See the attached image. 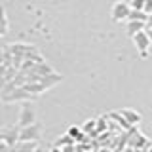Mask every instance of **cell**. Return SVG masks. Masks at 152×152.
Masks as SVG:
<instances>
[{
    "label": "cell",
    "instance_id": "obj_1",
    "mask_svg": "<svg viewBox=\"0 0 152 152\" xmlns=\"http://www.w3.org/2000/svg\"><path fill=\"white\" fill-rule=\"evenodd\" d=\"M32 97L34 95L27 91L23 86H15L8 93H0V101L2 103H23V101H32Z\"/></svg>",
    "mask_w": 152,
    "mask_h": 152
},
{
    "label": "cell",
    "instance_id": "obj_2",
    "mask_svg": "<svg viewBox=\"0 0 152 152\" xmlns=\"http://www.w3.org/2000/svg\"><path fill=\"white\" fill-rule=\"evenodd\" d=\"M42 137V126L38 124L36 120L28 126H21L17 129V139H38L40 141Z\"/></svg>",
    "mask_w": 152,
    "mask_h": 152
},
{
    "label": "cell",
    "instance_id": "obj_3",
    "mask_svg": "<svg viewBox=\"0 0 152 152\" xmlns=\"http://www.w3.org/2000/svg\"><path fill=\"white\" fill-rule=\"evenodd\" d=\"M17 141V129L15 127H0V150L13 148Z\"/></svg>",
    "mask_w": 152,
    "mask_h": 152
},
{
    "label": "cell",
    "instance_id": "obj_4",
    "mask_svg": "<svg viewBox=\"0 0 152 152\" xmlns=\"http://www.w3.org/2000/svg\"><path fill=\"white\" fill-rule=\"evenodd\" d=\"M131 38H133V44H135L139 55L141 57H146V55H148V51H150V40H148V34H146V28L135 32Z\"/></svg>",
    "mask_w": 152,
    "mask_h": 152
},
{
    "label": "cell",
    "instance_id": "obj_5",
    "mask_svg": "<svg viewBox=\"0 0 152 152\" xmlns=\"http://www.w3.org/2000/svg\"><path fill=\"white\" fill-rule=\"evenodd\" d=\"M146 145H148V139H146L139 129H135V126H133V129L129 131V137H127L126 148L127 150H137V148H146Z\"/></svg>",
    "mask_w": 152,
    "mask_h": 152
},
{
    "label": "cell",
    "instance_id": "obj_6",
    "mask_svg": "<svg viewBox=\"0 0 152 152\" xmlns=\"http://www.w3.org/2000/svg\"><path fill=\"white\" fill-rule=\"evenodd\" d=\"M17 122H19V127H21V126H28V124L34 122V108H32L31 101H23V107H21V110H19Z\"/></svg>",
    "mask_w": 152,
    "mask_h": 152
},
{
    "label": "cell",
    "instance_id": "obj_7",
    "mask_svg": "<svg viewBox=\"0 0 152 152\" xmlns=\"http://www.w3.org/2000/svg\"><path fill=\"white\" fill-rule=\"evenodd\" d=\"M129 4L127 2H114L112 8H110V15L114 21H126L127 13H129Z\"/></svg>",
    "mask_w": 152,
    "mask_h": 152
},
{
    "label": "cell",
    "instance_id": "obj_8",
    "mask_svg": "<svg viewBox=\"0 0 152 152\" xmlns=\"http://www.w3.org/2000/svg\"><path fill=\"white\" fill-rule=\"evenodd\" d=\"M61 80H63V78H61V76L57 74V72H53V70H51V72L42 74V76H38V82L42 84V88H44L46 91H48V89H51L53 86H57V84L61 82Z\"/></svg>",
    "mask_w": 152,
    "mask_h": 152
},
{
    "label": "cell",
    "instance_id": "obj_9",
    "mask_svg": "<svg viewBox=\"0 0 152 152\" xmlns=\"http://www.w3.org/2000/svg\"><path fill=\"white\" fill-rule=\"evenodd\" d=\"M118 114H120L124 120L127 122V126H129V127H133V126H139V122H141V118H142V116H141V114L137 112V110H131V108H122V110L118 112Z\"/></svg>",
    "mask_w": 152,
    "mask_h": 152
},
{
    "label": "cell",
    "instance_id": "obj_10",
    "mask_svg": "<svg viewBox=\"0 0 152 152\" xmlns=\"http://www.w3.org/2000/svg\"><path fill=\"white\" fill-rule=\"evenodd\" d=\"M13 148L15 150H38V139H17Z\"/></svg>",
    "mask_w": 152,
    "mask_h": 152
},
{
    "label": "cell",
    "instance_id": "obj_11",
    "mask_svg": "<svg viewBox=\"0 0 152 152\" xmlns=\"http://www.w3.org/2000/svg\"><path fill=\"white\" fill-rule=\"evenodd\" d=\"M126 21H127L126 31H127L129 36H133L135 32H139V31H142V28L146 27V21H141V19H126Z\"/></svg>",
    "mask_w": 152,
    "mask_h": 152
},
{
    "label": "cell",
    "instance_id": "obj_12",
    "mask_svg": "<svg viewBox=\"0 0 152 152\" xmlns=\"http://www.w3.org/2000/svg\"><path fill=\"white\" fill-rule=\"evenodd\" d=\"M6 32H8V17L4 6H0V36H4Z\"/></svg>",
    "mask_w": 152,
    "mask_h": 152
},
{
    "label": "cell",
    "instance_id": "obj_13",
    "mask_svg": "<svg viewBox=\"0 0 152 152\" xmlns=\"http://www.w3.org/2000/svg\"><path fill=\"white\" fill-rule=\"evenodd\" d=\"M126 19H141V21H146V19H148V15H146L142 10H133V8H131Z\"/></svg>",
    "mask_w": 152,
    "mask_h": 152
},
{
    "label": "cell",
    "instance_id": "obj_14",
    "mask_svg": "<svg viewBox=\"0 0 152 152\" xmlns=\"http://www.w3.org/2000/svg\"><path fill=\"white\" fill-rule=\"evenodd\" d=\"M66 133H69V135L72 137L74 141H84V137H86V133H84L82 129H80V127H76V126L69 127V131H66Z\"/></svg>",
    "mask_w": 152,
    "mask_h": 152
},
{
    "label": "cell",
    "instance_id": "obj_15",
    "mask_svg": "<svg viewBox=\"0 0 152 152\" xmlns=\"http://www.w3.org/2000/svg\"><path fill=\"white\" fill-rule=\"evenodd\" d=\"M95 122H97V120H88V122L84 124L82 131L84 133H95Z\"/></svg>",
    "mask_w": 152,
    "mask_h": 152
},
{
    "label": "cell",
    "instance_id": "obj_16",
    "mask_svg": "<svg viewBox=\"0 0 152 152\" xmlns=\"http://www.w3.org/2000/svg\"><path fill=\"white\" fill-rule=\"evenodd\" d=\"M129 8H133V10H142V4H145V0H129Z\"/></svg>",
    "mask_w": 152,
    "mask_h": 152
},
{
    "label": "cell",
    "instance_id": "obj_17",
    "mask_svg": "<svg viewBox=\"0 0 152 152\" xmlns=\"http://www.w3.org/2000/svg\"><path fill=\"white\" fill-rule=\"evenodd\" d=\"M142 12H145L146 15L152 13V0H145V4H142Z\"/></svg>",
    "mask_w": 152,
    "mask_h": 152
},
{
    "label": "cell",
    "instance_id": "obj_18",
    "mask_svg": "<svg viewBox=\"0 0 152 152\" xmlns=\"http://www.w3.org/2000/svg\"><path fill=\"white\" fill-rule=\"evenodd\" d=\"M146 34H148V40H150V48H152V27L146 28Z\"/></svg>",
    "mask_w": 152,
    "mask_h": 152
},
{
    "label": "cell",
    "instance_id": "obj_19",
    "mask_svg": "<svg viewBox=\"0 0 152 152\" xmlns=\"http://www.w3.org/2000/svg\"><path fill=\"white\" fill-rule=\"evenodd\" d=\"M6 82H8V80H6V78H4V76H2V74H0V91H2V88H4V84H6Z\"/></svg>",
    "mask_w": 152,
    "mask_h": 152
},
{
    "label": "cell",
    "instance_id": "obj_20",
    "mask_svg": "<svg viewBox=\"0 0 152 152\" xmlns=\"http://www.w3.org/2000/svg\"><path fill=\"white\" fill-rule=\"evenodd\" d=\"M4 63V48H0V65Z\"/></svg>",
    "mask_w": 152,
    "mask_h": 152
},
{
    "label": "cell",
    "instance_id": "obj_21",
    "mask_svg": "<svg viewBox=\"0 0 152 152\" xmlns=\"http://www.w3.org/2000/svg\"><path fill=\"white\" fill-rule=\"evenodd\" d=\"M146 25H148V27H152V13L148 15V19H146Z\"/></svg>",
    "mask_w": 152,
    "mask_h": 152
}]
</instances>
